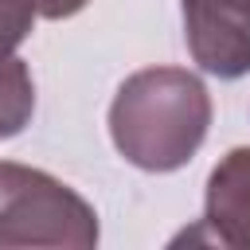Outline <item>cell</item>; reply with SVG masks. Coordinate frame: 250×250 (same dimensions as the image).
<instances>
[{"label":"cell","mask_w":250,"mask_h":250,"mask_svg":"<svg viewBox=\"0 0 250 250\" xmlns=\"http://www.w3.org/2000/svg\"><path fill=\"white\" fill-rule=\"evenodd\" d=\"M211 129V94L184 66H145L109 102L113 148L141 172L184 168Z\"/></svg>","instance_id":"obj_1"},{"label":"cell","mask_w":250,"mask_h":250,"mask_svg":"<svg viewBox=\"0 0 250 250\" xmlns=\"http://www.w3.org/2000/svg\"><path fill=\"white\" fill-rule=\"evenodd\" d=\"M98 246V211L43 168L0 160V250Z\"/></svg>","instance_id":"obj_2"},{"label":"cell","mask_w":250,"mask_h":250,"mask_svg":"<svg viewBox=\"0 0 250 250\" xmlns=\"http://www.w3.org/2000/svg\"><path fill=\"white\" fill-rule=\"evenodd\" d=\"M184 39L199 70L250 74V0H184Z\"/></svg>","instance_id":"obj_3"},{"label":"cell","mask_w":250,"mask_h":250,"mask_svg":"<svg viewBox=\"0 0 250 250\" xmlns=\"http://www.w3.org/2000/svg\"><path fill=\"white\" fill-rule=\"evenodd\" d=\"M203 227L219 246L250 250V145L230 148L207 176Z\"/></svg>","instance_id":"obj_4"},{"label":"cell","mask_w":250,"mask_h":250,"mask_svg":"<svg viewBox=\"0 0 250 250\" xmlns=\"http://www.w3.org/2000/svg\"><path fill=\"white\" fill-rule=\"evenodd\" d=\"M31 113H35L31 66L20 55H8V59H0V141L23 133Z\"/></svg>","instance_id":"obj_5"},{"label":"cell","mask_w":250,"mask_h":250,"mask_svg":"<svg viewBox=\"0 0 250 250\" xmlns=\"http://www.w3.org/2000/svg\"><path fill=\"white\" fill-rule=\"evenodd\" d=\"M35 16V0H0V59L16 55V47L31 35Z\"/></svg>","instance_id":"obj_6"},{"label":"cell","mask_w":250,"mask_h":250,"mask_svg":"<svg viewBox=\"0 0 250 250\" xmlns=\"http://www.w3.org/2000/svg\"><path fill=\"white\" fill-rule=\"evenodd\" d=\"M90 0H35V12L43 16V20H66V16H74V12H82Z\"/></svg>","instance_id":"obj_7"}]
</instances>
